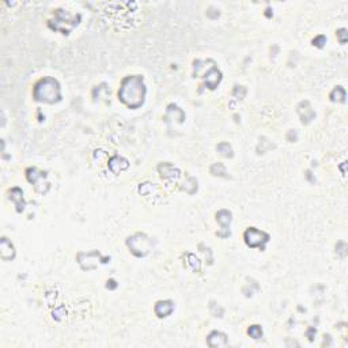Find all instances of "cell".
I'll list each match as a JSON object with an SVG mask.
<instances>
[{
	"label": "cell",
	"instance_id": "1",
	"mask_svg": "<svg viewBox=\"0 0 348 348\" xmlns=\"http://www.w3.org/2000/svg\"><path fill=\"white\" fill-rule=\"evenodd\" d=\"M144 93L146 90H144L143 79L140 76H128L122 82L118 96L120 100L129 108H139L143 104Z\"/></svg>",
	"mask_w": 348,
	"mask_h": 348
},
{
	"label": "cell",
	"instance_id": "2",
	"mask_svg": "<svg viewBox=\"0 0 348 348\" xmlns=\"http://www.w3.org/2000/svg\"><path fill=\"white\" fill-rule=\"evenodd\" d=\"M34 96L38 101H44L48 104H53L60 100V89L56 80L53 79H45L37 84L34 90Z\"/></svg>",
	"mask_w": 348,
	"mask_h": 348
},
{
	"label": "cell",
	"instance_id": "3",
	"mask_svg": "<svg viewBox=\"0 0 348 348\" xmlns=\"http://www.w3.org/2000/svg\"><path fill=\"white\" fill-rule=\"evenodd\" d=\"M245 239H246V244L252 248H256V246H260L264 242L268 241V235L263 231H258L256 229H249L246 233H245Z\"/></svg>",
	"mask_w": 348,
	"mask_h": 348
},
{
	"label": "cell",
	"instance_id": "4",
	"mask_svg": "<svg viewBox=\"0 0 348 348\" xmlns=\"http://www.w3.org/2000/svg\"><path fill=\"white\" fill-rule=\"evenodd\" d=\"M173 310V303L171 302H158L155 306V312L159 317H166L169 316Z\"/></svg>",
	"mask_w": 348,
	"mask_h": 348
},
{
	"label": "cell",
	"instance_id": "5",
	"mask_svg": "<svg viewBox=\"0 0 348 348\" xmlns=\"http://www.w3.org/2000/svg\"><path fill=\"white\" fill-rule=\"evenodd\" d=\"M249 335H252L254 339H258V337L261 336V329L257 325H254L253 328H250V329H249Z\"/></svg>",
	"mask_w": 348,
	"mask_h": 348
}]
</instances>
